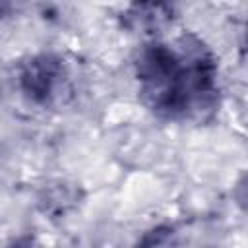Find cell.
Returning <instances> with one entry per match:
<instances>
[{
    "instance_id": "6da1fadb",
    "label": "cell",
    "mask_w": 248,
    "mask_h": 248,
    "mask_svg": "<svg viewBox=\"0 0 248 248\" xmlns=\"http://www.w3.org/2000/svg\"><path fill=\"white\" fill-rule=\"evenodd\" d=\"M134 66L140 97L159 118L186 120L213 110L217 62L198 37L147 43L140 48Z\"/></svg>"
},
{
    "instance_id": "7a4b0ae2",
    "label": "cell",
    "mask_w": 248,
    "mask_h": 248,
    "mask_svg": "<svg viewBox=\"0 0 248 248\" xmlns=\"http://www.w3.org/2000/svg\"><path fill=\"white\" fill-rule=\"evenodd\" d=\"M64 79V64L54 54H37L21 62L17 72L19 91L37 105H46L54 99L56 89Z\"/></svg>"
},
{
    "instance_id": "3957f363",
    "label": "cell",
    "mask_w": 248,
    "mask_h": 248,
    "mask_svg": "<svg viewBox=\"0 0 248 248\" xmlns=\"http://www.w3.org/2000/svg\"><path fill=\"white\" fill-rule=\"evenodd\" d=\"M234 200H236V203L242 209L248 211V172L236 182V186H234Z\"/></svg>"
},
{
    "instance_id": "277c9868",
    "label": "cell",
    "mask_w": 248,
    "mask_h": 248,
    "mask_svg": "<svg viewBox=\"0 0 248 248\" xmlns=\"http://www.w3.org/2000/svg\"><path fill=\"white\" fill-rule=\"evenodd\" d=\"M246 45H248V27H246Z\"/></svg>"
}]
</instances>
